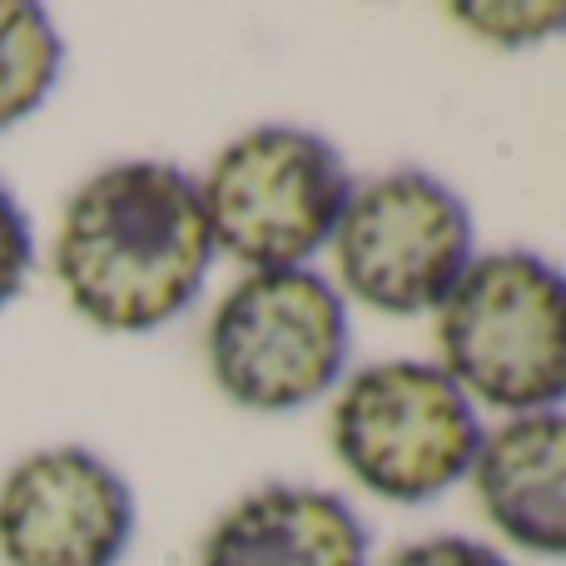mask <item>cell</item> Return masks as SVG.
I'll return each instance as SVG.
<instances>
[{"label":"cell","instance_id":"6da1fadb","mask_svg":"<svg viewBox=\"0 0 566 566\" xmlns=\"http://www.w3.org/2000/svg\"><path fill=\"white\" fill-rule=\"evenodd\" d=\"M55 279L105 333H149L199 298L214 264L199 185L165 159H125L70 195L55 229Z\"/></svg>","mask_w":566,"mask_h":566},{"label":"cell","instance_id":"9c48e42d","mask_svg":"<svg viewBox=\"0 0 566 566\" xmlns=\"http://www.w3.org/2000/svg\"><path fill=\"white\" fill-rule=\"evenodd\" d=\"M478 502L507 542L566 557V412H527L482 438Z\"/></svg>","mask_w":566,"mask_h":566},{"label":"cell","instance_id":"ba28073f","mask_svg":"<svg viewBox=\"0 0 566 566\" xmlns=\"http://www.w3.org/2000/svg\"><path fill=\"white\" fill-rule=\"evenodd\" d=\"M199 566H368V532L318 488H259L209 527Z\"/></svg>","mask_w":566,"mask_h":566},{"label":"cell","instance_id":"30bf717a","mask_svg":"<svg viewBox=\"0 0 566 566\" xmlns=\"http://www.w3.org/2000/svg\"><path fill=\"white\" fill-rule=\"evenodd\" d=\"M65 45L50 15L30 0H0V129L20 125L50 99Z\"/></svg>","mask_w":566,"mask_h":566},{"label":"cell","instance_id":"7a4b0ae2","mask_svg":"<svg viewBox=\"0 0 566 566\" xmlns=\"http://www.w3.org/2000/svg\"><path fill=\"white\" fill-rule=\"evenodd\" d=\"M442 373L517 418L566 398V274L527 249L472 259L438 308Z\"/></svg>","mask_w":566,"mask_h":566},{"label":"cell","instance_id":"52a82bcc","mask_svg":"<svg viewBox=\"0 0 566 566\" xmlns=\"http://www.w3.org/2000/svg\"><path fill=\"white\" fill-rule=\"evenodd\" d=\"M135 537V492L85 448H45L0 478L6 566H119Z\"/></svg>","mask_w":566,"mask_h":566},{"label":"cell","instance_id":"8fae6325","mask_svg":"<svg viewBox=\"0 0 566 566\" xmlns=\"http://www.w3.org/2000/svg\"><path fill=\"white\" fill-rule=\"evenodd\" d=\"M452 20L472 30L482 40H497V45H537L547 35H562L566 30V0L547 6V0H497V6H452Z\"/></svg>","mask_w":566,"mask_h":566},{"label":"cell","instance_id":"277c9868","mask_svg":"<svg viewBox=\"0 0 566 566\" xmlns=\"http://www.w3.org/2000/svg\"><path fill=\"white\" fill-rule=\"evenodd\" d=\"M353 195L348 165L323 135L264 125L219 149L199 185L214 249L249 274L303 269L333 239Z\"/></svg>","mask_w":566,"mask_h":566},{"label":"cell","instance_id":"7c38bea8","mask_svg":"<svg viewBox=\"0 0 566 566\" xmlns=\"http://www.w3.org/2000/svg\"><path fill=\"white\" fill-rule=\"evenodd\" d=\"M30 264H35V239H30V219L25 209L15 205L6 185H0V308L20 298L30 279Z\"/></svg>","mask_w":566,"mask_h":566},{"label":"cell","instance_id":"3957f363","mask_svg":"<svg viewBox=\"0 0 566 566\" xmlns=\"http://www.w3.org/2000/svg\"><path fill=\"white\" fill-rule=\"evenodd\" d=\"M478 448L482 422L472 398L438 363H373L333 402V452L382 502L418 507L442 497L472 472Z\"/></svg>","mask_w":566,"mask_h":566},{"label":"cell","instance_id":"5b68a950","mask_svg":"<svg viewBox=\"0 0 566 566\" xmlns=\"http://www.w3.org/2000/svg\"><path fill=\"white\" fill-rule=\"evenodd\" d=\"M348 358V308L313 269L244 274L209 318V373L254 412H289L328 392Z\"/></svg>","mask_w":566,"mask_h":566},{"label":"cell","instance_id":"8992f818","mask_svg":"<svg viewBox=\"0 0 566 566\" xmlns=\"http://www.w3.org/2000/svg\"><path fill=\"white\" fill-rule=\"evenodd\" d=\"M328 244L353 298L408 318L442 308V298L468 274L472 214L442 179L398 169L353 189Z\"/></svg>","mask_w":566,"mask_h":566},{"label":"cell","instance_id":"4fadbf2b","mask_svg":"<svg viewBox=\"0 0 566 566\" xmlns=\"http://www.w3.org/2000/svg\"><path fill=\"white\" fill-rule=\"evenodd\" d=\"M382 566H507V557H497V547L472 537H428L398 547Z\"/></svg>","mask_w":566,"mask_h":566}]
</instances>
